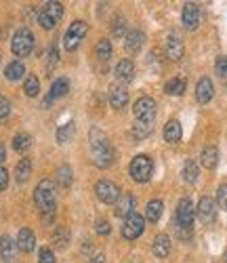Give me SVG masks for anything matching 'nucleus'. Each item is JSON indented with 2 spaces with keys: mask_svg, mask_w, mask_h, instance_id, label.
I'll return each instance as SVG.
<instances>
[{
  "mask_svg": "<svg viewBox=\"0 0 227 263\" xmlns=\"http://www.w3.org/2000/svg\"><path fill=\"white\" fill-rule=\"evenodd\" d=\"M90 137H93V141H90V145H93V160L97 166L101 168H107L109 164H113V149L111 145L107 143V137L101 133V130H93L90 133Z\"/></svg>",
  "mask_w": 227,
  "mask_h": 263,
  "instance_id": "f257e3e1",
  "label": "nucleus"
},
{
  "mask_svg": "<svg viewBox=\"0 0 227 263\" xmlns=\"http://www.w3.org/2000/svg\"><path fill=\"white\" fill-rule=\"evenodd\" d=\"M34 200L42 215L55 213V185L49 179H42L34 190Z\"/></svg>",
  "mask_w": 227,
  "mask_h": 263,
  "instance_id": "f03ea898",
  "label": "nucleus"
},
{
  "mask_svg": "<svg viewBox=\"0 0 227 263\" xmlns=\"http://www.w3.org/2000/svg\"><path fill=\"white\" fill-rule=\"evenodd\" d=\"M63 17V5L61 3H47L38 13V24L44 30H53Z\"/></svg>",
  "mask_w": 227,
  "mask_h": 263,
  "instance_id": "7ed1b4c3",
  "label": "nucleus"
},
{
  "mask_svg": "<svg viewBox=\"0 0 227 263\" xmlns=\"http://www.w3.org/2000/svg\"><path fill=\"white\" fill-rule=\"evenodd\" d=\"M11 49L17 57H28L34 49V34L28 28H21L15 32L13 40H11Z\"/></svg>",
  "mask_w": 227,
  "mask_h": 263,
  "instance_id": "20e7f679",
  "label": "nucleus"
},
{
  "mask_svg": "<svg viewBox=\"0 0 227 263\" xmlns=\"http://www.w3.org/2000/svg\"><path fill=\"white\" fill-rule=\"evenodd\" d=\"M152 173H154V162H152L149 156L141 154V156H137V158H133V162H130V177L137 181V183L149 181Z\"/></svg>",
  "mask_w": 227,
  "mask_h": 263,
  "instance_id": "39448f33",
  "label": "nucleus"
},
{
  "mask_svg": "<svg viewBox=\"0 0 227 263\" xmlns=\"http://www.w3.org/2000/svg\"><path fill=\"white\" fill-rule=\"evenodd\" d=\"M86 32H88V26L84 24V21H74V24L70 26V30H67L65 36H63V47L67 51H76L80 40L86 36Z\"/></svg>",
  "mask_w": 227,
  "mask_h": 263,
  "instance_id": "423d86ee",
  "label": "nucleus"
},
{
  "mask_svg": "<svg viewBox=\"0 0 227 263\" xmlns=\"http://www.w3.org/2000/svg\"><path fill=\"white\" fill-rule=\"evenodd\" d=\"M194 219H196V209H194L190 198H183L179 202V206H177V221H179L177 230H190L192 232Z\"/></svg>",
  "mask_w": 227,
  "mask_h": 263,
  "instance_id": "0eeeda50",
  "label": "nucleus"
},
{
  "mask_svg": "<svg viewBox=\"0 0 227 263\" xmlns=\"http://www.w3.org/2000/svg\"><path fill=\"white\" fill-rule=\"evenodd\" d=\"M145 230V219L137 213H130L126 219H124V226H122V236L126 240H135V238H139Z\"/></svg>",
  "mask_w": 227,
  "mask_h": 263,
  "instance_id": "6e6552de",
  "label": "nucleus"
},
{
  "mask_svg": "<svg viewBox=\"0 0 227 263\" xmlns=\"http://www.w3.org/2000/svg\"><path fill=\"white\" fill-rule=\"evenodd\" d=\"M95 194H97V198H99L101 202H105V204H116V200L120 198V190H118V185H116V183H111V181H107V179L97 181V185H95Z\"/></svg>",
  "mask_w": 227,
  "mask_h": 263,
  "instance_id": "1a4fd4ad",
  "label": "nucleus"
},
{
  "mask_svg": "<svg viewBox=\"0 0 227 263\" xmlns=\"http://www.w3.org/2000/svg\"><path fill=\"white\" fill-rule=\"evenodd\" d=\"M135 116L139 122H152L156 116V101L152 97H141L135 103Z\"/></svg>",
  "mask_w": 227,
  "mask_h": 263,
  "instance_id": "9d476101",
  "label": "nucleus"
},
{
  "mask_svg": "<svg viewBox=\"0 0 227 263\" xmlns=\"http://www.w3.org/2000/svg\"><path fill=\"white\" fill-rule=\"evenodd\" d=\"M198 217L202 223H213L217 217V204L213 202V198L204 196V198L198 202Z\"/></svg>",
  "mask_w": 227,
  "mask_h": 263,
  "instance_id": "9b49d317",
  "label": "nucleus"
},
{
  "mask_svg": "<svg viewBox=\"0 0 227 263\" xmlns=\"http://www.w3.org/2000/svg\"><path fill=\"white\" fill-rule=\"evenodd\" d=\"M200 24V7L196 3H187L183 7V26L187 30H196Z\"/></svg>",
  "mask_w": 227,
  "mask_h": 263,
  "instance_id": "f8f14e48",
  "label": "nucleus"
},
{
  "mask_svg": "<svg viewBox=\"0 0 227 263\" xmlns=\"http://www.w3.org/2000/svg\"><path fill=\"white\" fill-rule=\"evenodd\" d=\"M34 247H36V236H34V232L28 230V228L19 230V234H17V249L24 251V253H30V251H34Z\"/></svg>",
  "mask_w": 227,
  "mask_h": 263,
  "instance_id": "ddd939ff",
  "label": "nucleus"
},
{
  "mask_svg": "<svg viewBox=\"0 0 227 263\" xmlns=\"http://www.w3.org/2000/svg\"><path fill=\"white\" fill-rule=\"evenodd\" d=\"M213 93H215V89H213L211 78H202V80L198 82V86H196V97H198V101H200V103H209V101L213 99Z\"/></svg>",
  "mask_w": 227,
  "mask_h": 263,
  "instance_id": "4468645a",
  "label": "nucleus"
},
{
  "mask_svg": "<svg viewBox=\"0 0 227 263\" xmlns=\"http://www.w3.org/2000/svg\"><path fill=\"white\" fill-rule=\"evenodd\" d=\"M109 103H111V107L122 109L128 103V91H124L122 86H111L109 89Z\"/></svg>",
  "mask_w": 227,
  "mask_h": 263,
  "instance_id": "2eb2a0df",
  "label": "nucleus"
},
{
  "mask_svg": "<svg viewBox=\"0 0 227 263\" xmlns=\"http://www.w3.org/2000/svg\"><path fill=\"white\" fill-rule=\"evenodd\" d=\"M143 40H145V34L135 30V32H128L126 34V40H124V47L128 53H137L141 47H143Z\"/></svg>",
  "mask_w": 227,
  "mask_h": 263,
  "instance_id": "dca6fc26",
  "label": "nucleus"
},
{
  "mask_svg": "<svg viewBox=\"0 0 227 263\" xmlns=\"http://www.w3.org/2000/svg\"><path fill=\"white\" fill-rule=\"evenodd\" d=\"M200 162H202L204 168H215L217 162H219V149H217L215 145L204 147L202 154H200Z\"/></svg>",
  "mask_w": 227,
  "mask_h": 263,
  "instance_id": "f3484780",
  "label": "nucleus"
},
{
  "mask_svg": "<svg viewBox=\"0 0 227 263\" xmlns=\"http://www.w3.org/2000/svg\"><path fill=\"white\" fill-rule=\"evenodd\" d=\"M133 204H135V198L130 194H120V198L116 200V215L126 219L133 213Z\"/></svg>",
  "mask_w": 227,
  "mask_h": 263,
  "instance_id": "a211bd4d",
  "label": "nucleus"
},
{
  "mask_svg": "<svg viewBox=\"0 0 227 263\" xmlns=\"http://www.w3.org/2000/svg\"><path fill=\"white\" fill-rule=\"evenodd\" d=\"M166 55L173 61H179L181 57H183V42H181V38H177V36L168 38V42H166Z\"/></svg>",
  "mask_w": 227,
  "mask_h": 263,
  "instance_id": "6ab92c4d",
  "label": "nucleus"
},
{
  "mask_svg": "<svg viewBox=\"0 0 227 263\" xmlns=\"http://www.w3.org/2000/svg\"><path fill=\"white\" fill-rule=\"evenodd\" d=\"M181 135H183V130H181V122L179 120H168L166 126H164V139L168 143H177V141H181Z\"/></svg>",
  "mask_w": 227,
  "mask_h": 263,
  "instance_id": "aec40b11",
  "label": "nucleus"
},
{
  "mask_svg": "<svg viewBox=\"0 0 227 263\" xmlns=\"http://www.w3.org/2000/svg\"><path fill=\"white\" fill-rule=\"evenodd\" d=\"M152 251H154V255H156V257L164 259V257H166V255L171 253V240H168V236H164V234L156 236V240H154V247H152Z\"/></svg>",
  "mask_w": 227,
  "mask_h": 263,
  "instance_id": "412c9836",
  "label": "nucleus"
},
{
  "mask_svg": "<svg viewBox=\"0 0 227 263\" xmlns=\"http://www.w3.org/2000/svg\"><path fill=\"white\" fill-rule=\"evenodd\" d=\"M116 76L124 82H130L135 78V63L130 59H122L118 65H116Z\"/></svg>",
  "mask_w": 227,
  "mask_h": 263,
  "instance_id": "4be33fe9",
  "label": "nucleus"
},
{
  "mask_svg": "<svg viewBox=\"0 0 227 263\" xmlns=\"http://www.w3.org/2000/svg\"><path fill=\"white\" fill-rule=\"evenodd\" d=\"M30 173H32V160L30 158H21L17 168H15V179L19 183H26L28 177H30Z\"/></svg>",
  "mask_w": 227,
  "mask_h": 263,
  "instance_id": "5701e85b",
  "label": "nucleus"
},
{
  "mask_svg": "<svg viewBox=\"0 0 227 263\" xmlns=\"http://www.w3.org/2000/svg\"><path fill=\"white\" fill-rule=\"evenodd\" d=\"M162 213H164V204H162V200H152V202H147V206H145V217H147V221H158V219L162 217Z\"/></svg>",
  "mask_w": 227,
  "mask_h": 263,
  "instance_id": "b1692460",
  "label": "nucleus"
},
{
  "mask_svg": "<svg viewBox=\"0 0 227 263\" xmlns=\"http://www.w3.org/2000/svg\"><path fill=\"white\" fill-rule=\"evenodd\" d=\"M67 91H70V82H67V78H59V80H55V82H53L49 97H51V99H57V97L67 95Z\"/></svg>",
  "mask_w": 227,
  "mask_h": 263,
  "instance_id": "393cba45",
  "label": "nucleus"
},
{
  "mask_svg": "<svg viewBox=\"0 0 227 263\" xmlns=\"http://www.w3.org/2000/svg\"><path fill=\"white\" fill-rule=\"evenodd\" d=\"M185 86H187V82H185L183 78H173L171 82H166L164 91H166L168 95H183V93H185Z\"/></svg>",
  "mask_w": 227,
  "mask_h": 263,
  "instance_id": "a878e982",
  "label": "nucleus"
},
{
  "mask_svg": "<svg viewBox=\"0 0 227 263\" xmlns=\"http://www.w3.org/2000/svg\"><path fill=\"white\" fill-rule=\"evenodd\" d=\"M24 74H26V68H24V63H21V61H13V63H9V65H7V70H5V76H7L9 80H19Z\"/></svg>",
  "mask_w": 227,
  "mask_h": 263,
  "instance_id": "bb28decb",
  "label": "nucleus"
},
{
  "mask_svg": "<svg viewBox=\"0 0 227 263\" xmlns=\"http://www.w3.org/2000/svg\"><path fill=\"white\" fill-rule=\"evenodd\" d=\"M15 247H17V242L15 240H11L9 236H5L3 240H0V255H3V259H13V255H15Z\"/></svg>",
  "mask_w": 227,
  "mask_h": 263,
  "instance_id": "cd10ccee",
  "label": "nucleus"
},
{
  "mask_svg": "<svg viewBox=\"0 0 227 263\" xmlns=\"http://www.w3.org/2000/svg\"><path fill=\"white\" fill-rule=\"evenodd\" d=\"M72 166H67V164H63V166H59V171H57V183L61 185V187H70L72 185Z\"/></svg>",
  "mask_w": 227,
  "mask_h": 263,
  "instance_id": "c85d7f7f",
  "label": "nucleus"
},
{
  "mask_svg": "<svg viewBox=\"0 0 227 263\" xmlns=\"http://www.w3.org/2000/svg\"><path fill=\"white\" fill-rule=\"evenodd\" d=\"M74 122H67V124H61L59 128H57V141L59 143H67L72 137H74Z\"/></svg>",
  "mask_w": 227,
  "mask_h": 263,
  "instance_id": "c756f323",
  "label": "nucleus"
},
{
  "mask_svg": "<svg viewBox=\"0 0 227 263\" xmlns=\"http://www.w3.org/2000/svg\"><path fill=\"white\" fill-rule=\"evenodd\" d=\"M24 91H26L28 97H36V95H38V91H40V80H38L34 74H28V78H26V82H24Z\"/></svg>",
  "mask_w": 227,
  "mask_h": 263,
  "instance_id": "7c9ffc66",
  "label": "nucleus"
},
{
  "mask_svg": "<svg viewBox=\"0 0 227 263\" xmlns=\"http://www.w3.org/2000/svg\"><path fill=\"white\" fill-rule=\"evenodd\" d=\"M30 145H32L30 135H26V133L15 135V139H13V147L19 152V154H24V152H28V149H30Z\"/></svg>",
  "mask_w": 227,
  "mask_h": 263,
  "instance_id": "2f4dec72",
  "label": "nucleus"
},
{
  "mask_svg": "<svg viewBox=\"0 0 227 263\" xmlns=\"http://www.w3.org/2000/svg\"><path fill=\"white\" fill-rule=\"evenodd\" d=\"M95 53H97V57L99 59H109L111 57V40H107V38H101L99 42H97V47H95Z\"/></svg>",
  "mask_w": 227,
  "mask_h": 263,
  "instance_id": "473e14b6",
  "label": "nucleus"
},
{
  "mask_svg": "<svg viewBox=\"0 0 227 263\" xmlns=\"http://www.w3.org/2000/svg\"><path fill=\"white\" fill-rule=\"evenodd\" d=\"M183 179L187 183H196V179H198V164H196V160H187L185 162V166H183Z\"/></svg>",
  "mask_w": 227,
  "mask_h": 263,
  "instance_id": "72a5a7b5",
  "label": "nucleus"
},
{
  "mask_svg": "<svg viewBox=\"0 0 227 263\" xmlns=\"http://www.w3.org/2000/svg\"><path fill=\"white\" fill-rule=\"evenodd\" d=\"M111 34L116 38H126V21L122 17H118L116 21L111 24Z\"/></svg>",
  "mask_w": 227,
  "mask_h": 263,
  "instance_id": "f704fd0d",
  "label": "nucleus"
},
{
  "mask_svg": "<svg viewBox=\"0 0 227 263\" xmlns=\"http://www.w3.org/2000/svg\"><path fill=\"white\" fill-rule=\"evenodd\" d=\"M53 240H55V247H57V249H65V247H67V240H70V234H67L65 228H59V230L55 232Z\"/></svg>",
  "mask_w": 227,
  "mask_h": 263,
  "instance_id": "c9c22d12",
  "label": "nucleus"
},
{
  "mask_svg": "<svg viewBox=\"0 0 227 263\" xmlns=\"http://www.w3.org/2000/svg\"><path fill=\"white\" fill-rule=\"evenodd\" d=\"M149 133H152V124L149 122H137V124L133 126V135L137 137V139H141V137H145Z\"/></svg>",
  "mask_w": 227,
  "mask_h": 263,
  "instance_id": "e433bc0d",
  "label": "nucleus"
},
{
  "mask_svg": "<svg viewBox=\"0 0 227 263\" xmlns=\"http://www.w3.org/2000/svg\"><path fill=\"white\" fill-rule=\"evenodd\" d=\"M217 204H219V209L227 211V183L219 185V192H217Z\"/></svg>",
  "mask_w": 227,
  "mask_h": 263,
  "instance_id": "4c0bfd02",
  "label": "nucleus"
},
{
  "mask_svg": "<svg viewBox=\"0 0 227 263\" xmlns=\"http://www.w3.org/2000/svg\"><path fill=\"white\" fill-rule=\"evenodd\" d=\"M38 263H55V255H53V251L51 249H40L38 251Z\"/></svg>",
  "mask_w": 227,
  "mask_h": 263,
  "instance_id": "58836bf2",
  "label": "nucleus"
},
{
  "mask_svg": "<svg viewBox=\"0 0 227 263\" xmlns=\"http://www.w3.org/2000/svg\"><path fill=\"white\" fill-rule=\"evenodd\" d=\"M215 70H217V74L223 78V80H227V57H219L217 59V63H215Z\"/></svg>",
  "mask_w": 227,
  "mask_h": 263,
  "instance_id": "ea45409f",
  "label": "nucleus"
},
{
  "mask_svg": "<svg viewBox=\"0 0 227 263\" xmlns=\"http://www.w3.org/2000/svg\"><path fill=\"white\" fill-rule=\"evenodd\" d=\"M11 114V101L0 95V120H7Z\"/></svg>",
  "mask_w": 227,
  "mask_h": 263,
  "instance_id": "a19ab883",
  "label": "nucleus"
},
{
  "mask_svg": "<svg viewBox=\"0 0 227 263\" xmlns=\"http://www.w3.org/2000/svg\"><path fill=\"white\" fill-rule=\"evenodd\" d=\"M7 185H9V173H7V168L0 166V192L7 190Z\"/></svg>",
  "mask_w": 227,
  "mask_h": 263,
  "instance_id": "79ce46f5",
  "label": "nucleus"
},
{
  "mask_svg": "<svg viewBox=\"0 0 227 263\" xmlns=\"http://www.w3.org/2000/svg\"><path fill=\"white\" fill-rule=\"evenodd\" d=\"M57 61H59V53H57V47L53 45V47H51V51H49V70L53 68V65H55Z\"/></svg>",
  "mask_w": 227,
  "mask_h": 263,
  "instance_id": "37998d69",
  "label": "nucleus"
},
{
  "mask_svg": "<svg viewBox=\"0 0 227 263\" xmlns=\"http://www.w3.org/2000/svg\"><path fill=\"white\" fill-rule=\"evenodd\" d=\"M97 234H101V236H107V234H109V223L103 221V219L97 223Z\"/></svg>",
  "mask_w": 227,
  "mask_h": 263,
  "instance_id": "c03bdc74",
  "label": "nucleus"
},
{
  "mask_svg": "<svg viewBox=\"0 0 227 263\" xmlns=\"http://www.w3.org/2000/svg\"><path fill=\"white\" fill-rule=\"evenodd\" d=\"M90 263H105V255H103V253L95 255V257H93V261H90Z\"/></svg>",
  "mask_w": 227,
  "mask_h": 263,
  "instance_id": "a18cd8bd",
  "label": "nucleus"
},
{
  "mask_svg": "<svg viewBox=\"0 0 227 263\" xmlns=\"http://www.w3.org/2000/svg\"><path fill=\"white\" fill-rule=\"evenodd\" d=\"M5 160H7V149L3 143H0V162H5Z\"/></svg>",
  "mask_w": 227,
  "mask_h": 263,
  "instance_id": "49530a36",
  "label": "nucleus"
},
{
  "mask_svg": "<svg viewBox=\"0 0 227 263\" xmlns=\"http://www.w3.org/2000/svg\"><path fill=\"white\" fill-rule=\"evenodd\" d=\"M225 261H227V255H225Z\"/></svg>",
  "mask_w": 227,
  "mask_h": 263,
  "instance_id": "de8ad7c7",
  "label": "nucleus"
}]
</instances>
